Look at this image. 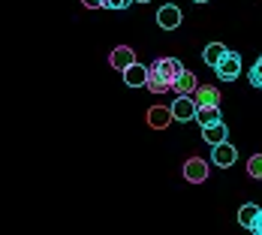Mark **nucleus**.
I'll return each instance as SVG.
<instances>
[{"label":"nucleus","mask_w":262,"mask_h":235,"mask_svg":"<svg viewBox=\"0 0 262 235\" xmlns=\"http://www.w3.org/2000/svg\"><path fill=\"white\" fill-rule=\"evenodd\" d=\"M181 73H184V67H181L178 57H157V60L148 67V81H145V88H148L151 94H166V91L175 88V81H178Z\"/></svg>","instance_id":"f257e3e1"},{"label":"nucleus","mask_w":262,"mask_h":235,"mask_svg":"<svg viewBox=\"0 0 262 235\" xmlns=\"http://www.w3.org/2000/svg\"><path fill=\"white\" fill-rule=\"evenodd\" d=\"M214 73H217V78H223V81H235L238 73H241V57L235 52H226L220 57V63L214 67Z\"/></svg>","instance_id":"f03ea898"},{"label":"nucleus","mask_w":262,"mask_h":235,"mask_svg":"<svg viewBox=\"0 0 262 235\" xmlns=\"http://www.w3.org/2000/svg\"><path fill=\"white\" fill-rule=\"evenodd\" d=\"M184 178L190 184H202L208 178V163H205L202 157H190V160L184 163Z\"/></svg>","instance_id":"7ed1b4c3"},{"label":"nucleus","mask_w":262,"mask_h":235,"mask_svg":"<svg viewBox=\"0 0 262 235\" xmlns=\"http://www.w3.org/2000/svg\"><path fill=\"white\" fill-rule=\"evenodd\" d=\"M169 109H172V118H175V121H193L199 103H196L193 97H175V103L169 105Z\"/></svg>","instance_id":"20e7f679"},{"label":"nucleus","mask_w":262,"mask_h":235,"mask_svg":"<svg viewBox=\"0 0 262 235\" xmlns=\"http://www.w3.org/2000/svg\"><path fill=\"white\" fill-rule=\"evenodd\" d=\"M211 160H214V166H220V169H229V166H235L238 160V151L229 145V142H220V145H214V151H211Z\"/></svg>","instance_id":"39448f33"},{"label":"nucleus","mask_w":262,"mask_h":235,"mask_svg":"<svg viewBox=\"0 0 262 235\" xmlns=\"http://www.w3.org/2000/svg\"><path fill=\"white\" fill-rule=\"evenodd\" d=\"M157 25L163 27V30H175V27L181 25V9H178V6H172V3L160 6V12H157Z\"/></svg>","instance_id":"423d86ee"},{"label":"nucleus","mask_w":262,"mask_h":235,"mask_svg":"<svg viewBox=\"0 0 262 235\" xmlns=\"http://www.w3.org/2000/svg\"><path fill=\"white\" fill-rule=\"evenodd\" d=\"M108 63H112L115 70H121V73H124L130 63H136V52H133L130 46H118L115 52L108 54Z\"/></svg>","instance_id":"0eeeda50"},{"label":"nucleus","mask_w":262,"mask_h":235,"mask_svg":"<svg viewBox=\"0 0 262 235\" xmlns=\"http://www.w3.org/2000/svg\"><path fill=\"white\" fill-rule=\"evenodd\" d=\"M169 121H175V118H172V109H166V105H151V109H148V124H151L154 130H166Z\"/></svg>","instance_id":"6e6552de"},{"label":"nucleus","mask_w":262,"mask_h":235,"mask_svg":"<svg viewBox=\"0 0 262 235\" xmlns=\"http://www.w3.org/2000/svg\"><path fill=\"white\" fill-rule=\"evenodd\" d=\"M196 88H199L196 76H193L190 70H184L181 76H178V81H175V88H172V91H175L178 97H193V94H196Z\"/></svg>","instance_id":"1a4fd4ad"},{"label":"nucleus","mask_w":262,"mask_h":235,"mask_svg":"<svg viewBox=\"0 0 262 235\" xmlns=\"http://www.w3.org/2000/svg\"><path fill=\"white\" fill-rule=\"evenodd\" d=\"M226 136H229V130H226V124H223V121L202 127V139L208 142L211 148H214V145H220V142H226Z\"/></svg>","instance_id":"9d476101"},{"label":"nucleus","mask_w":262,"mask_h":235,"mask_svg":"<svg viewBox=\"0 0 262 235\" xmlns=\"http://www.w3.org/2000/svg\"><path fill=\"white\" fill-rule=\"evenodd\" d=\"M193 100L199 105H220V91L211 88V84H199L196 94H193Z\"/></svg>","instance_id":"9b49d317"},{"label":"nucleus","mask_w":262,"mask_h":235,"mask_svg":"<svg viewBox=\"0 0 262 235\" xmlns=\"http://www.w3.org/2000/svg\"><path fill=\"white\" fill-rule=\"evenodd\" d=\"M124 81H127L130 88H139V84H145V81H148V70L136 60V63H130V67L124 70Z\"/></svg>","instance_id":"f8f14e48"},{"label":"nucleus","mask_w":262,"mask_h":235,"mask_svg":"<svg viewBox=\"0 0 262 235\" xmlns=\"http://www.w3.org/2000/svg\"><path fill=\"white\" fill-rule=\"evenodd\" d=\"M226 52H229V49H226L223 42H211V46H205V52H202V60H205L211 70H214V67L220 63V57H223Z\"/></svg>","instance_id":"ddd939ff"},{"label":"nucleus","mask_w":262,"mask_h":235,"mask_svg":"<svg viewBox=\"0 0 262 235\" xmlns=\"http://www.w3.org/2000/svg\"><path fill=\"white\" fill-rule=\"evenodd\" d=\"M196 121H199L202 127L217 124V121H220V105H199V109H196Z\"/></svg>","instance_id":"4468645a"},{"label":"nucleus","mask_w":262,"mask_h":235,"mask_svg":"<svg viewBox=\"0 0 262 235\" xmlns=\"http://www.w3.org/2000/svg\"><path fill=\"white\" fill-rule=\"evenodd\" d=\"M256 217H259V205H253V202H247V205L238 208V223H241L244 229H250V226L256 223Z\"/></svg>","instance_id":"2eb2a0df"},{"label":"nucleus","mask_w":262,"mask_h":235,"mask_svg":"<svg viewBox=\"0 0 262 235\" xmlns=\"http://www.w3.org/2000/svg\"><path fill=\"white\" fill-rule=\"evenodd\" d=\"M247 175L256 178V181H262V154H253L247 160Z\"/></svg>","instance_id":"dca6fc26"},{"label":"nucleus","mask_w":262,"mask_h":235,"mask_svg":"<svg viewBox=\"0 0 262 235\" xmlns=\"http://www.w3.org/2000/svg\"><path fill=\"white\" fill-rule=\"evenodd\" d=\"M250 84L253 88H262V54H259V60L253 63V70H250Z\"/></svg>","instance_id":"f3484780"},{"label":"nucleus","mask_w":262,"mask_h":235,"mask_svg":"<svg viewBox=\"0 0 262 235\" xmlns=\"http://www.w3.org/2000/svg\"><path fill=\"white\" fill-rule=\"evenodd\" d=\"M103 6H108V9H127L130 0H103Z\"/></svg>","instance_id":"a211bd4d"},{"label":"nucleus","mask_w":262,"mask_h":235,"mask_svg":"<svg viewBox=\"0 0 262 235\" xmlns=\"http://www.w3.org/2000/svg\"><path fill=\"white\" fill-rule=\"evenodd\" d=\"M250 232H253V235H262V208H259V217H256V223L250 226Z\"/></svg>","instance_id":"6ab92c4d"},{"label":"nucleus","mask_w":262,"mask_h":235,"mask_svg":"<svg viewBox=\"0 0 262 235\" xmlns=\"http://www.w3.org/2000/svg\"><path fill=\"white\" fill-rule=\"evenodd\" d=\"M88 9H103V0H81Z\"/></svg>","instance_id":"aec40b11"},{"label":"nucleus","mask_w":262,"mask_h":235,"mask_svg":"<svg viewBox=\"0 0 262 235\" xmlns=\"http://www.w3.org/2000/svg\"><path fill=\"white\" fill-rule=\"evenodd\" d=\"M193 3H208V0H193Z\"/></svg>","instance_id":"412c9836"},{"label":"nucleus","mask_w":262,"mask_h":235,"mask_svg":"<svg viewBox=\"0 0 262 235\" xmlns=\"http://www.w3.org/2000/svg\"><path fill=\"white\" fill-rule=\"evenodd\" d=\"M139 3H151V0H139Z\"/></svg>","instance_id":"4be33fe9"}]
</instances>
